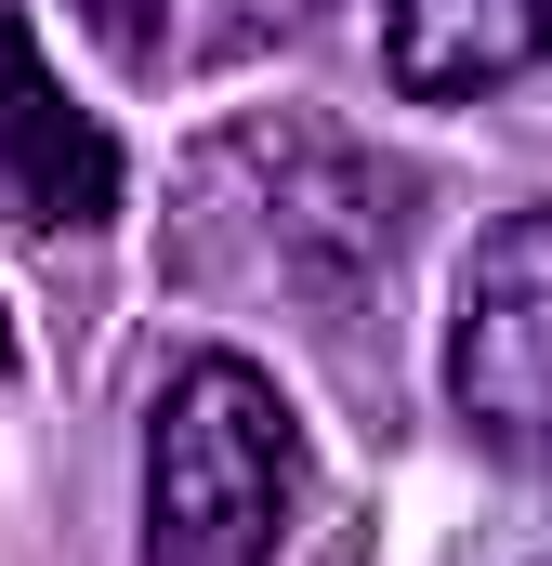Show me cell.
<instances>
[{
	"instance_id": "3957f363",
	"label": "cell",
	"mask_w": 552,
	"mask_h": 566,
	"mask_svg": "<svg viewBox=\"0 0 552 566\" xmlns=\"http://www.w3.org/2000/svg\"><path fill=\"white\" fill-rule=\"evenodd\" d=\"M447 409L474 422L487 461L552 474V198L500 211L447 303Z\"/></svg>"
},
{
	"instance_id": "7a4b0ae2",
	"label": "cell",
	"mask_w": 552,
	"mask_h": 566,
	"mask_svg": "<svg viewBox=\"0 0 552 566\" xmlns=\"http://www.w3.org/2000/svg\"><path fill=\"white\" fill-rule=\"evenodd\" d=\"M316 501L302 409L251 356H184L145 409V566H276Z\"/></svg>"
},
{
	"instance_id": "52a82bcc",
	"label": "cell",
	"mask_w": 552,
	"mask_h": 566,
	"mask_svg": "<svg viewBox=\"0 0 552 566\" xmlns=\"http://www.w3.org/2000/svg\"><path fill=\"white\" fill-rule=\"evenodd\" d=\"M540 566H552V554H540Z\"/></svg>"
},
{
	"instance_id": "5b68a950",
	"label": "cell",
	"mask_w": 552,
	"mask_h": 566,
	"mask_svg": "<svg viewBox=\"0 0 552 566\" xmlns=\"http://www.w3.org/2000/svg\"><path fill=\"white\" fill-rule=\"evenodd\" d=\"M552 66V0H382V80L408 106H487Z\"/></svg>"
},
{
	"instance_id": "6da1fadb",
	"label": "cell",
	"mask_w": 552,
	"mask_h": 566,
	"mask_svg": "<svg viewBox=\"0 0 552 566\" xmlns=\"http://www.w3.org/2000/svg\"><path fill=\"white\" fill-rule=\"evenodd\" d=\"M408 251V171H382L329 119H237L198 145L184 211H171V264L224 303H289L302 329H355Z\"/></svg>"
},
{
	"instance_id": "277c9868",
	"label": "cell",
	"mask_w": 552,
	"mask_h": 566,
	"mask_svg": "<svg viewBox=\"0 0 552 566\" xmlns=\"http://www.w3.org/2000/svg\"><path fill=\"white\" fill-rule=\"evenodd\" d=\"M0 198L40 238H93L119 224V145L106 119L53 80V53L26 40V13H0Z\"/></svg>"
},
{
	"instance_id": "8992f818",
	"label": "cell",
	"mask_w": 552,
	"mask_h": 566,
	"mask_svg": "<svg viewBox=\"0 0 552 566\" xmlns=\"http://www.w3.org/2000/svg\"><path fill=\"white\" fill-rule=\"evenodd\" d=\"M0 369H13V343H0Z\"/></svg>"
}]
</instances>
